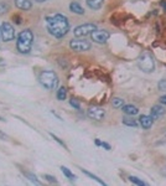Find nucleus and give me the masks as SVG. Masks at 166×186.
<instances>
[{
    "label": "nucleus",
    "mask_w": 166,
    "mask_h": 186,
    "mask_svg": "<svg viewBox=\"0 0 166 186\" xmlns=\"http://www.w3.org/2000/svg\"><path fill=\"white\" fill-rule=\"evenodd\" d=\"M129 181L133 182V184H135V185H140V186H145L146 185L145 181H143L141 179H139L137 176H129Z\"/></svg>",
    "instance_id": "nucleus-22"
},
{
    "label": "nucleus",
    "mask_w": 166,
    "mask_h": 186,
    "mask_svg": "<svg viewBox=\"0 0 166 186\" xmlns=\"http://www.w3.org/2000/svg\"><path fill=\"white\" fill-rule=\"evenodd\" d=\"M0 39L4 42H9L15 39V30L14 26L9 22H3L0 26Z\"/></svg>",
    "instance_id": "nucleus-5"
},
{
    "label": "nucleus",
    "mask_w": 166,
    "mask_h": 186,
    "mask_svg": "<svg viewBox=\"0 0 166 186\" xmlns=\"http://www.w3.org/2000/svg\"><path fill=\"white\" fill-rule=\"evenodd\" d=\"M32 44H34V34L30 29H25L17 36L16 40V48L20 53H29L31 51Z\"/></svg>",
    "instance_id": "nucleus-2"
},
{
    "label": "nucleus",
    "mask_w": 166,
    "mask_h": 186,
    "mask_svg": "<svg viewBox=\"0 0 166 186\" xmlns=\"http://www.w3.org/2000/svg\"><path fill=\"white\" fill-rule=\"evenodd\" d=\"M36 3H45V2H47V0H35Z\"/></svg>",
    "instance_id": "nucleus-32"
},
{
    "label": "nucleus",
    "mask_w": 166,
    "mask_h": 186,
    "mask_svg": "<svg viewBox=\"0 0 166 186\" xmlns=\"http://www.w3.org/2000/svg\"><path fill=\"white\" fill-rule=\"evenodd\" d=\"M157 88L162 92H166V79H160L157 83Z\"/></svg>",
    "instance_id": "nucleus-26"
},
{
    "label": "nucleus",
    "mask_w": 166,
    "mask_h": 186,
    "mask_svg": "<svg viewBox=\"0 0 166 186\" xmlns=\"http://www.w3.org/2000/svg\"><path fill=\"white\" fill-rule=\"evenodd\" d=\"M165 113H166L165 108H164L162 106H157V104H156V106H152L151 109H150V117H151L154 120L161 118Z\"/></svg>",
    "instance_id": "nucleus-10"
},
{
    "label": "nucleus",
    "mask_w": 166,
    "mask_h": 186,
    "mask_svg": "<svg viewBox=\"0 0 166 186\" xmlns=\"http://www.w3.org/2000/svg\"><path fill=\"white\" fill-rule=\"evenodd\" d=\"M123 124L124 126H126V127H134V128H137L138 126H139V122L137 120V119H134V118H128V117H125V118H123Z\"/></svg>",
    "instance_id": "nucleus-17"
},
{
    "label": "nucleus",
    "mask_w": 166,
    "mask_h": 186,
    "mask_svg": "<svg viewBox=\"0 0 166 186\" xmlns=\"http://www.w3.org/2000/svg\"><path fill=\"white\" fill-rule=\"evenodd\" d=\"M40 83L46 89H55L58 86V76L53 71H44L39 76Z\"/></svg>",
    "instance_id": "nucleus-3"
},
{
    "label": "nucleus",
    "mask_w": 166,
    "mask_h": 186,
    "mask_svg": "<svg viewBox=\"0 0 166 186\" xmlns=\"http://www.w3.org/2000/svg\"><path fill=\"white\" fill-rule=\"evenodd\" d=\"M154 119L150 115H140L139 117V124L141 126L143 129H150L152 127Z\"/></svg>",
    "instance_id": "nucleus-11"
},
{
    "label": "nucleus",
    "mask_w": 166,
    "mask_h": 186,
    "mask_svg": "<svg viewBox=\"0 0 166 186\" xmlns=\"http://www.w3.org/2000/svg\"><path fill=\"white\" fill-rule=\"evenodd\" d=\"M122 110H123V112H124L126 115H130V117H133V115H137V114L139 113L138 107L133 106V104H124V106L122 107Z\"/></svg>",
    "instance_id": "nucleus-13"
},
{
    "label": "nucleus",
    "mask_w": 166,
    "mask_h": 186,
    "mask_svg": "<svg viewBox=\"0 0 166 186\" xmlns=\"http://www.w3.org/2000/svg\"><path fill=\"white\" fill-rule=\"evenodd\" d=\"M70 10H71L72 13L77 14V15H83V14H84L83 8H82L77 2H73V3H71V4H70Z\"/></svg>",
    "instance_id": "nucleus-16"
},
{
    "label": "nucleus",
    "mask_w": 166,
    "mask_h": 186,
    "mask_svg": "<svg viewBox=\"0 0 166 186\" xmlns=\"http://www.w3.org/2000/svg\"><path fill=\"white\" fill-rule=\"evenodd\" d=\"M44 179H45V180H47V181H48V182H51V184H58V181L56 180V177H55V176H52V175L45 174V175H44Z\"/></svg>",
    "instance_id": "nucleus-25"
},
{
    "label": "nucleus",
    "mask_w": 166,
    "mask_h": 186,
    "mask_svg": "<svg viewBox=\"0 0 166 186\" xmlns=\"http://www.w3.org/2000/svg\"><path fill=\"white\" fill-rule=\"evenodd\" d=\"M56 97H57V99L58 101H63V99H66V97H67V89H66V87H60L58 89H57V95H56Z\"/></svg>",
    "instance_id": "nucleus-18"
},
{
    "label": "nucleus",
    "mask_w": 166,
    "mask_h": 186,
    "mask_svg": "<svg viewBox=\"0 0 166 186\" xmlns=\"http://www.w3.org/2000/svg\"><path fill=\"white\" fill-rule=\"evenodd\" d=\"M91 37H92V40L94 41V42H97V44H106L108 40H109V37H110V34L108 33L107 30H94L93 33L91 34Z\"/></svg>",
    "instance_id": "nucleus-7"
},
{
    "label": "nucleus",
    "mask_w": 166,
    "mask_h": 186,
    "mask_svg": "<svg viewBox=\"0 0 166 186\" xmlns=\"http://www.w3.org/2000/svg\"><path fill=\"white\" fill-rule=\"evenodd\" d=\"M160 103L166 106V95H164V96H161V97H160Z\"/></svg>",
    "instance_id": "nucleus-29"
},
{
    "label": "nucleus",
    "mask_w": 166,
    "mask_h": 186,
    "mask_svg": "<svg viewBox=\"0 0 166 186\" xmlns=\"http://www.w3.org/2000/svg\"><path fill=\"white\" fill-rule=\"evenodd\" d=\"M101 146H103L106 150H110L112 148H110V145L108 144V143H106V141H102V144H101Z\"/></svg>",
    "instance_id": "nucleus-28"
},
{
    "label": "nucleus",
    "mask_w": 166,
    "mask_h": 186,
    "mask_svg": "<svg viewBox=\"0 0 166 186\" xmlns=\"http://www.w3.org/2000/svg\"><path fill=\"white\" fill-rule=\"evenodd\" d=\"M81 170H82V172H83V174H86V175H87V176H89L91 179H93V180H95V181H97L98 184H101V185H106V182H104L103 180H101V179H99L98 176H95V175H93L92 172H89V171H87L86 169H81Z\"/></svg>",
    "instance_id": "nucleus-20"
},
{
    "label": "nucleus",
    "mask_w": 166,
    "mask_h": 186,
    "mask_svg": "<svg viewBox=\"0 0 166 186\" xmlns=\"http://www.w3.org/2000/svg\"><path fill=\"white\" fill-rule=\"evenodd\" d=\"M112 104L114 108H122L124 106V99L123 98H119V97H115L112 99Z\"/></svg>",
    "instance_id": "nucleus-21"
},
{
    "label": "nucleus",
    "mask_w": 166,
    "mask_h": 186,
    "mask_svg": "<svg viewBox=\"0 0 166 186\" xmlns=\"http://www.w3.org/2000/svg\"><path fill=\"white\" fill-rule=\"evenodd\" d=\"M8 10H9V4L8 3H4V2L0 3V15H4L5 13H8Z\"/></svg>",
    "instance_id": "nucleus-23"
},
{
    "label": "nucleus",
    "mask_w": 166,
    "mask_h": 186,
    "mask_svg": "<svg viewBox=\"0 0 166 186\" xmlns=\"http://www.w3.org/2000/svg\"><path fill=\"white\" fill-rule=\"evenodd\" d=\"M94 30H97V25L95 24H83V25H79L77 26L75 30H73V35L76 37H86L88 35H91Z\"/></svg>",
    "instance_id": "nucleus-6"
},
{
    "label": "nucleus",
    "mask_w": 166,
    "mask_h": 186,
    "mask_svg": "<svg viewBox=\"0 0 166 186\" xmlns=\"http://www.w3.org/2000/svg\"><path fill=\"white\" fill-rule=\"evenodd\" d=\"M50 135H51V137L53 138V140H56V141H57V143H58L60 145H62V146H63L64 149H67V145H66V144H64V143H63V141H62V140H61V139H60L58 137H56V135H55L53 133H50Z\"/></svg>",
    "instance_id": "nucleus-27"
},
{
    "label": "nucleus",
    "mask_w": 166,
    "mask_h": 186,
    "mask_svg": "<svg viewBox=\"0 0 166 186\" xmlns=\"http://www.w3.org/2000/svg\"><path fill=\"white\" fill-rule=\"evenodd\" d=\"M21 172H22V175H24L29 181L34 182V184H36V185H41V181L37 179L36 175H34V174L30 172V171H26V170H24V169H21Z\"/></svg>",
    "instance_id": "nucleus-14"
},
{
    "label": "nucleus",
    "mask_w": 166,
    "mask_h": 186,
    "mask_svg": "<svg viewBox=\"0 0 166 186\" xmlns=\"http://www.w3.org/2000/svg\"><path fill=\"white\" fill-rule=\"evenodd\" d=\"M70 104H71L75 109H77V110H79V109H81V104H79V102H78L77 99H75V98H71V99H70Z\"/></svg>",
    "instance_id": "nucleus-24"
},
{
    "label": "nucleus",
    "mask_w": 166,
    "mask_h": 186,
    "mask_svg": "<svg viewBox=\"0 0 166 186\" xmlns=\"http://www.w3.org/2000/svg\"><path fill=\"white\" fill-rule=\"evenodd\" d=\"M160 5L165 9V11H166V0H161V2H160Z\"/></svg>",
    "instance_id": "nucleus-30"
},
{
    "label": "nucleus",
    "mask_w": 166,
    "mask_h": 186,
    "mask_svg": "<svg viewBox=\"0 0 166 186\" xmlns=\"http://www.w3.org/2000/svg\"><path fill=\"white\" fill-rule=\"evenodd\" d=\"M15 6L20 10L27 11L32 8V3H31V0H15Z\"/></svg>",
    "instance_id": "nucleus-12"
},
{
    "label": "nucleus",
    "mask_w": 166,
    "mask_h": 186,
    "mask_svg": "<svg viewBox=\"0 0 166 186\" xmlns=\"http://www.w3.org/2000/svg\"><path fill=\"white\" fill-rule=\"evenodd\" d=\"M101 144H102V141H101V140H98V139H95V145H98V146H101Z\"/></svg>",
    "instance_id": "nucleus-31"
},
{
    "label": "nucleus",
    "mask_w": 166,
    "mask_h": 186,
    "mask_svg": "<svg viewBox=\"0 0 166 186\" xmlns=\"http://www.w3.org/2000/svg\"><path fill=\"white\" fill-rule=\"evenodd\" d=\"M46 24H47L48 33L56 39L63 37L70 30L68 19L62 14H55V15L48 16L46 19Z\"/></svg>",
    "instance_id": "nucleus-1"
},
{
    "label": "nucleus",
    "mask_w": 166,
    "mask_h": 186,
    "mask_svg": "<svg viewBox=\"0 0 166 186\" xmlns=\"http://www.w3.org/2000/svg\"><path fill=\"white\" fill-rule=\"evenodd\" d=\"M70 47L73 51L77 52H82V51H87L91 48V42H88L87 40H81V39H75L70 41Z\"/></svg>",
    "instance_id": "nucleus-8"
},
{
    "label": "nucleus",
    "mask_w": 166,
    "mask_h": 186,
    "mask_svg": "<svg viewBox=\"0 0 166 186\" xmlns=\"http://www.w3.org/2000/svg\"><path fill=\"white\" fill-rule=\"evenodd\" d=\"M0 62H2V58H0Z\"/></svg>",
    "instance_id": "nucleus-33"
},
{
    "label": "nucleus",
    "mask_w": 166,
    "mask_h": 186,
    "mask_svg": "<svg viewBox=\"0 0 166 186\" xmlns=\"http://www.w3.org/2000/svg\"><path fill=\"white\" fill-rule=\"evenodd\" d=\"M87 115L94 120H103V118L106 117V110L101 107H95V106L89 107L87 110Z\"/></svg>",
    "instance_id": "nucleus-9"
},
{
    "label": "nucleus",
    "mask_w": 166,
    "mask_h": 186,
    "mask_svg": "<svg viewBox=\"0 0 166 186\" xmlns=\"http://www.w3.org/2000/svg\"><path fill=\"white\" fill-rule=\"evenodd\" d=\"M60 169H61V171L63 172V175H64L66 177H67V179H70L71 181L76 179V176L73 175V172H72V171H71L70 169H67V168H66V166H61Z\"/></svg>",
    "instance_id": "nucleus-19"
},
{
    "label": "nucleus",
    "mask_w": 166,
    "mask_h": 186,
    "mask_svg": "<svg viewBox=\"0 0 166 186\" xmlns=\"http://www.w3.org/2000/svg\"><path fill=\"white\" fill-rule=\"evenodd\" d=\"M138 66H139V68H140L143 72H145V73L152 72V71L155 70V60H154L152 55L149 53V52L141 53V55L139 56V58H138Z\"/></svg>",
    "instance_id": "nucleus-4"
},
{
    "label": "nucleus",
    "mask_w": 166,
    "mask_h": 186,
    "mask_svg": "<svg viewBox=\"0 0 166 186\" xmlns=\"http://www.w3.org/2000/svg\"><path fill=\"white\" fill-rule=\"evenodd\" d=\"M103 2L104 0H87V6L93 9V10H99L103 5Z\"/></svg>",
    "instance_id": "nucleus-15"
}]
</instances>
